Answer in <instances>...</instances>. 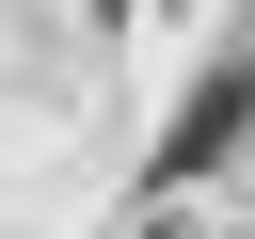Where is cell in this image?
<instances>
[{"label":"cell","mask_w":255,"mask_h":239,"mask_svg":"<svg viewBox=\"0 0 255 239\" xmlns=\"http://www.w3.org/2000/svg\"><path fill=\"white\" fill-rule=\"evenodd\" d=\"M255 143V48H223L191 96H175V127H159V191H191V175H223Z\"/></svg>","instance_id":"cell-1"}]
</instances>
